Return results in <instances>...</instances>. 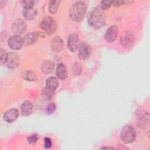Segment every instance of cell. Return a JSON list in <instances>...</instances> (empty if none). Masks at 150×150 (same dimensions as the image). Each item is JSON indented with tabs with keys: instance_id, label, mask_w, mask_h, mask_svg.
<instances>
[{
	"instance_id": "603a6c76",
	"label": "cell",
	"mask_w": 150,
	"mask_h": 150,
	"mask_svg": "<svg viewBox=\"0 0 150 150\" xmlns=\"http://www.w3.org/2000/svg\"><path fill=\"white\" fill-rule=\"evenodd\" d=\"M72 71L74 74L79 76L82 71V66L80 63H75L72 66Z\"/></svg>"
},
{
	"instance_id": "cb8c5ba5",
	"label": "cell",
	"mask_w": 150,
	"mask_h": 150,
	"mask_svg": "<svg viewBox=\"0 0 150 150\" xmlns=\"http://www.w3.org/2000/svg\"><path fill=\"white\" fill-rule=\"evenodd\" d=\"M8 54L6 51L3 49H0V57H1V63L2 64L6 63Z\"/></svg>"
},
{
	"instance_id": "e0dca14e",
	"label": "cell",
	"mask_w": 150,
	"mask_h": 150,
	"mask_svg": "<svg viewBox=\"0 0 150 150\" xmlns=\"http://www.w3.org/2000/svg\"><path fill=\"white\" fill-rule=\"evenodd\" d=\"M54 63L52 60H45L42 64V71L45 74H49L53 71L54 69Z\"/></svg>"
},
{
	"instance_id": "f1b7e54d",
	"label": "cell",
	"mask_w": 150,
	"mask_h": 150,
	"mask_svg": "<svg viewBox=\"0 0 150 150\" xmlns=\"http://www.w3.org/2000/svg\"><path fill=\"white\" fill-rule=\"evenodd\" d=\"M44 146L45 148H50L51 146H52V142H51V140L48 137H46L45 138V139H44Z\"/></svg>"
},
{
	"instance_id": "7a4b0ae2",
	"label": "cell",
	"mask_w": 150,
	"mask_h": 150,
	"mask_svg": "<svg viewBox=\"0 0 150 150\" xmlns=\"http://www.w3.org/2000/svg\"><path fill=\"white\" fill-rule=\"evenodd\" d=\"M87 6L81 1H78L72 5L70 9L69 15L71 19L76 22L81 21L86 12Z\"/></svg>"
},
{
	"instance_id": "4fadbf2b",
	"label": "cell",
	"mask_w": 150,
	"mask_h": 150,
	"mask_svg": "<svg viewBox=\"0 0 150 150\" xmlns=\"http://www.w3.org/2000/svg\"><path fill=\"white\" fill-rule=\"evenodd\" d=\"M50 46L52 50L54 52H60L63 47V42L62 39L59 36H55L52 39L51 41Z\"/></svg>"
},
{
	"instance_id": "9a60e30c",
	"label": "cell",
	"mask_w": 150,
	"mask_h": 150,
	"mask_svg": "<svg viewBox=\"0 0 150 150\" xmlns=\"http://www.w3.org/2000/svg\"><path fill=\"white\" fill-rule=\"evenodd\" d=\"M39 37L38 32H31L26 35L23 38V43L26 45H30L36 42Z\"/></svg>"
},
{
	"instance_id": "7402d4cb",
	"label": "cell",
	"mask_w": 150,
	"mask_h": 150,
	"mask_svg": "<svg viewBox=\"0 0 150 150\" xmlns=\"http://www.w3.org/2000/svg\"><path fill=\"white\" fill-rule=\"evenodd\" d=\"M60 1H50L49 4V11L52 13H55L59 8Z\"/></svg>"
},
{
	"instance_id": "277c9868",
	"label": "cell",
	"mask_w": 150,
	"mask_h": 150,
	"mask_svg": "<svg viewBox=\"0 0 150 150\" xmlns=\"http://www.w3.org/2000/svg\"><path fill=\"white\" fill-rule=\"evenodd\" d=\"M40 28L45 30L47 34L52 35L56 30V25L52 18L46 16L42 20L40 23Z\"/></svg>"
},
{
	"instance_id": "d6986e66",
	"label": "cell",
	"mask_w": 150,
	"mask_h": 150,
	"mask_svg": "<svg viewBox=\"0 0 150 150\" xmlns=\"http://www.w3.org/2000/svg\"><path fill=\"white\" fill-rule=\"evenodd\" d=\"M23 15L25 19L28 20L33 19L36 15V11L33 8H24L23 11Z\"/></svg>"
},
{
	"instance_id": "8992f818",
	"label": "cell",
	"mask_w": 150,
	"mask_h": 150,
	"mask_svg": "<svg viewBox=\"0 0 150 150\" xmlns=\"http://www.w3.org/2000/svg\"><path fill=\"white\" fill-rule=\"evenodd\" d=\"M91 53V48L90 46L86 43H81L79 46L78 56L81 60L87 59Z\"/></svg>"
},
{
	"instance_id": "d4e9b609",
	"label": "cell",
	"mask_w": 150,
	"mask_h": 150,
	"mask_svg": "<svg viewBox=\"0 0 150 150\" xmlns=\"http://www.w3.org/2000/svg\"><path fill=\"white\" fill-rule=\"evenodd\" d=\"M21 5L24 8H32L34 5V1L30 0H26V1H22L21 2Z\"/></svg>"
},
{
	"instance_id": "2e32d148",
	"label": "cell",
	"mask_w": 150,
	"mask_h": 150,
	"mask_svg": "<svg viewBox=\"0 0 150 150\" xmlns=\"http://www.w3.org/2000/svg\"><path fill=\"white\" fill-rule=\"evenodd\" d=\"M33 106L30 101H24L21 107V111L23 115L28 116L30 115L32 111Z\"/></svg>"
},
{
	"instance_id": "30bf717a",
	"label": "cell",
	"mask_w": 150,
	"mask_h": 150,
	"mask_svg": "<svg viewBox=\"0 0 150 150\" xmlns=\"http://www.w3.org/2000/svg\"><path fill=\"white\" fill-rule=\"evenodd\" d=\"M20 58L18 54L15 53H10L8 55V58L6 62L7 66L11 69H14L18 67L19 64Z\"/></svg>"
},
{
	"instance_id": "ac0fdd59",
	"label": "cell",
	"mask_w": 150,
	"mask_h": 150,
	"mask_svg": "<svg viewBox=\"0 0 150 150\" xmlns=\"http://www.w3.org/2000/svg\"><path fill=\"white\" fill-rule=\"evenodd\" d=\"M54 90H52L47 87L45 88H43L41 91V96L42 98L46 101L50 100L53 98L54 97Z\"/></svg>"
},
{
	"instance_id": "8fae6325",
	"label": "cell",
	"mask_w": 150,
	"mask_h": 150,
	"mask_svg": "<svg viewBox=\"0 0 150 150\" xmlns=\"http://www.w3.org/2000/svg\"><path fill=\"white\" fill-rule=\"evenodd\" d=\"M79 46V36L77 34L73 33L69 36L67 42V46L69 50L71 52H74L77 50Z\"/></svg>"
},
{
	"instance_id": "4dcf8cb0",
	"label": "cell",
	"mask_w": 150,
	"mask_h": 150,
	"mask_svg": "<svg viewBox=\"0 0 150 150\" xmlns=\"http://www.w3.org/2000/svg\"><path fill=\"white\" fill-rule=\"evenodd\" d=\"M139 122L141 124H145V122H146V119H148V118L146 117V115L145 114H141V117L139 118Z\"/></svg>"
},
{
	"instance_id": "3957f363",
	"label": "cell",
	"mask_w": 150,
	"mask_h": 150,
	"mask_svg": "<svg viewBox=\"0 0 150 150\" xmlns=\"http://www.w3.org/2000/svg\"><path fill=\"white\" fill-rule=\"evenodd\" d=\"M136 134L134 129L130 125L124 126L120 133V138L125 144H130L135 139Z\"/></svg>"
},
{
	"instance_id": "83f0119b",
	"label": "cell",
	"mask_w": 150,
	"mask_h": 150,
	"mask_svg": "<svg viewBox=\"0 0 150 150\" xmlns=\"http://www.w3.org/2000/svg\"><path fill=\"white\" fill-rule=\"evenodd\" d=\"M56 109V105L54 104V103H50L49 104H48V105L46 107V112L47 114H52L54 111Z\"/></svg>"
},
{
	"instance_id": "9c48e42d",
	"label": "cell",
	"mask_w": 150,
	"mask_h": 150,
	"mask_svg": "<svg viewBox=\"0 0 150 150\" xmlns=\"http://www.w3.org/2000/svg\"><path fill=\"white\" fill-rule=\"evenodd\" d=\"M118 31V27L116 25L111 26L106 31L104 36L105 40L108 43L113 42L117 37Z\"/></svg>"
},
{
	"instance_id": "44dd1931",
	"label": "cell",
	"mask_w": 150,
	"mask_h": 150,
	"mask_svg": "<svg viewBox=\"0 0 150 150\" xmlns=\"http://www.w3.org/2000/svg\"><path fill=\"white\" fill-rule=\"evenodd\" d=\"M22 77L23 79L27 81H34L36 79L35 74L30 70H25L22 73Z\"/></svg>"
},
{
	"instance_id": "52a82bcc",
	"label": "cell",
	"mask_w": 150,
	"mask_h": 150,
	"mask_svg": "<svg viewBox=\"0 0 150 150\" xmlns=\"http://www.w3.org/2000/svg\"><path fill=\"white\" fill-rule=\"evenodd\" d=\"M26 28V23L21 19H16L15 21H14L12 26V32L16 35H19L23 33L25 31Z\"/></svg>"
},
{
	"instance_id": "ba28073f",
	"label": "cell",
	"mask_w": 150,
	"mask_h": 150,
	"mask_svg": "<svg viewBox=\"0 0 150 150\" xmlns=\"http://www.w3.org/2000/svg\"><path fill=\"white\" fill-rule=\"evenodd\" d=\"M23 44V39L19 35H13L8 40V45L13 50L20 49Z\"/></svg>"
},
{
	"instance_id": "ffe728a7",
	"label": "cell",
	"mask_w": 150,
	"mask_h": 150,
	"mask_svg": "<svg viewBox=\"0 0 150 150\" xmlns=\"http://www.w3.org/2000/svg\"><path fill=\"white\" fill-rule=\"evenodd\" d=\"M46 87L52 90H55L59 85V81L57 79L54 77H49L46 81Z\"/></svg>"
},
{
	"instance_id": "4316f807",
	"label": "cell",
	"mask_w": 150,
	"mask_h": 150,
	"mask_svg": "<svg viewBox=\"0 0 150 150\" xmlns=\"http://www.w3.org/2000/svg\"><path fill=\"white\" fill-rule=\"evenodd\" d=\"M39 138V137H38V135L37 134H35V135H31L29 137L27 138V140H28V142L30 144H35L37 140Z\"/></svg>"
},
{
	"instance_id": "f546056e",
	"label": "cell",
	"mask_w": 150,
	"mask_h": 150,
	"mask_svg": "<svg viewBox=\"0 0 150 150\" xmlns=\"http://www.w3.org/2000/svg\"><path fill=\"white\" fill-rule=\"evenodd\" d=\"M124 4V1H112V5L115 6H120Z\"/></svg>"
},
{
	"instance_id": "7c38bea8",
	"label": "cell",
	"mask_w": 150,
	"mask_h": 150,
	"mask_svg": "<svg viewBox=\"0 0 150 150\" xmlns=\"http://www.w3.org/2000/svg\"><path fill=\"white\" fill-rule=\"evenodd\" d=\"M18 111L15 108H11L5 112L4 115V119L8 122H12L18 118Z\"/></svg>"
},
{
	"instance_id": "5bb4252c",
	"label": "cell",
	"mask_w": 150,
	"mask_h": 150,
	"mask_svg": "<svg viewBox=\"0 0 150 150\" xmlns=\"http://www.w3.org/2000/svg\"><path fill=\"white\" fill-rule=\"evenodd\" d=\"M56 74L57 77L59 79L62 80L66 79L67 77V73L66 67L64 64L60 63L57 65L56 68Z\"/></svg>"
},
{
	"instance_id": "6da1fadb",
	"label": "cell",
	"mask_w": 150,
	"mask_h": 150,
	"mask_svg": "<svg viewBox=\"0 0 150 150\" xmlns=\"http://www.w3.org/2000/svg\"><path fill=\"white\" fill-rule=\"evenodd\" d=\"M88 23L94 29H100L103 27L106 21V15L100 7L96 8L90 13L88 16Z\"/></svg>"
},
{
	"instance_id": "5b68a950",
	"label": "cell",
	"mask_w": 150,
	"mask_h": 150,
	"mask_svg": "<svg viewBox=\"0 0 150 150\" xmlns=\"http://www.w3.org/2000/svg\"><path fill=\"white\" fill-rule=\"evenodd\" d=\"M121 45L127 49L130 47L134 42V36L132 33L128 31H125L122 33L120 38Z\"/></svg>"
},
{
	"instance_id": "484cf974",
	"label": "cell",
	"mask_w": 150,
	"mask_h": 150,
	"mask_svg": "<svg viewBox=\"0 0 150 150\" xmlns=\"http://www.w3.org/2000/svg\"><path fill=\"white\" fill-rule=\"evenodd\" d=\"M112 5V1H103L101 2L100 8L103 10L108 9Z\"/></svg>"
}]
</instances>
